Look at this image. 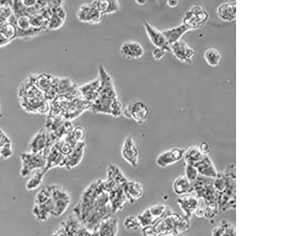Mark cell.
<instances>
[{"mask_svg":"<svg viewBox=\"0 0 295 236\" xmlns=\"http://www.w3.org/2000/svg\"><path fill=\"white\" fill-rule=\"evenodd\" d=\"M166 51L161 48H155L152 52V57L154 60L159 61L164 57Z\"/></svg>","mask_w":295,"mask_h":236,"instance_id":"ab89813d","label":"cell"},{"mask_svg":"<svg viewBox=\"0 0 295 236\" xmlns=\"http://www.w3.org/2000/svg\"><path fill=\"white\" fill-rule=\"evenodd\" d=\"M123 189L128 203L131 204L136 203L138 200L141 199L144 194L143 184L136 180H128L123 186Z\"/></svg>","mask_w":295,"mask_h":236,"instance_id":"5bb4252c","label":"cell"},{"mask_svg":"<svg viewBox=\"0 0 295 236\" xmlns=\"http://www.w3.org/2000/svg\"><path fill=\"white\" fill-rule=\"evenodd\" d=\"M148 209L150 215H151L156 224L160 220L167 216L168 214L172 212L170 208L167 205L162 203L152 205Z\"/></svg>","mask_w":295,"mask_h":236,"instance_id":"4316f807","label":"cell"},{"mask_svg":"<svg viewBox=\"0 0 295 236\" xmlns=\"http://www.w3.org/2000/svg\"><path fill=\"white\" fill-rule=\"evenodd\" d=\"M122 114L127 119H133L140 125H142L148 119L149 110L144 102L136 100L130 102Z\"/></svg>","mask_w":295,"mask_h":236,"instance_id":"5b68a950","label":"cell"},{"mask_svg":"<svg viewBox=\"0 0 295 236\" xmlns=\"http://www.w3.org/2000/svg\"><path fill=\"white\" fill-rule=\"evenodd\" d=\"M77 17L81 22L97 24L102 20L103 14L93 1L81 5L77 12Z\"/></svg>","mask_w":295,"mask_h":236,"instance_id":"52a82bcc","label":"cell"},{"mask_svg":"<svg viewBox=\"0 0 295 236\" xmlns=\"http://www.w3.org/2000/svg\"><path fill=\"white\" fill-rule=\"evenodd\" d=\"M119 2L117 1H108V5L107 10H106L105 14H110L114 13L119 10Z\"/></svg>","mask_w":295,"mask_h":236,"instance_id":"f35d334b","label":"cell"},{"mask_svg":"<svg viewBox=\"0 0 295 236\" xmlns=\"http://www.w3.org/2000/svg\"><path fill=\"white\" fill-rule=\"evenodd\" d=\"M0 32L11 42L12 40L17 39V30L15 25L13 23L8 22L5 23L0 29Z\"/></svg>","mask_w":295,"mask_h":236,"instance_id":"1f68e13d","label":"cell"},{"mask_svg":"<svg viewBox=\"0 0 295 236\" xmlns=\"http://www.w3.org/2000/svg\"><path fill=\"white\" fill-rule=\"evenodd\" d=\"M82 226L79 219L72 212L67 218L63 220L59 228L67 236H74Z\"/></svg>","mask_w":295,"mask_h":236,"instance_id":"44dd1931","label":"cell"},{"mask_svg":"<svg viewBox=\"0 0 295 236\" xmlns=\"http://www.w3.org/2000/svg\"><path fill=\"white\" fill-rule=\"evenodd\" d=\"M143 24L147 35L152 45L155 46L156 48L164 49L166 52L170 51V46L162 32L156 29L146 21H144Z\"/></svg>","mask_w":295,"mask_h":236,"instance_id":"7c38bea8","label":"cell"},{"mask_svg":"<svg viewBox=\"0 0 295 236\" xmlns=\"http://www.w3.org/2000/svg\"><path fill=\"white\" fill-rule=\"evenodd\" d=\"M53 145L50 141L48 132L46 129H41L31 139L29 147L31 153L46 155Z\"/></svg>","mask_w":295,"mask_h":236,"instance_id":"9c48e42d","label":"cell"},{"mask_svg":"<svg viewBox=\"0 0 295 236\" xmlns=\"http://www.w3.org/2000/svg\"><path fill=\"white\" fill-rule=\"evenodd\" d=\"M65 20L60 18L55 14H53L48 21V30H58L61 28L65 22Z\"/></svg>","mask_w":295,"mask_h":236,"instance_id":"e575fe53","label":"cell"},{"mask_svg":"<svg viewBox=\"0 0 295 236\" xmlns=\"http://www.w3.org/2000/svg\"><path fill=\"white\" fill-rule=\"evenodd\" d=\"M146 236H160L158 234H156L155 232H153L152 234Z\"/></svg>","mask_w":295,"mask_h":236,"instance_id":"7dc6e473","label":"cell"},{"mask_svg":"<svg viewBox=\"0 0 295 236\" xmlns=\"http://www.w3.org/2000/svg\"><path fill=\"white\" fill-rule=\"evenodd\" d=\"M74 236H92V232H90L83 226Z\"/></svg>","mask_w":295,"mask_h":236,"instance_id":"60d3db41","label":"cell"},{"mask_svg":"<svg viewBox=\"0 0 295 236\" xmlns=\"http://www.w3.org/2000/svg\"><path fill=\"white\" fill-rule=\"evenodd\" d=\"M21 161L20 175L23 177L29 176L34 171L45 169L46 157L44 154L24 153L20 154Z\"/></svg>","mask_w":295,"mask_h":236,"instance_id":"277c9868","label":"cell"},{"mask_svg":"<svg viewBox=\"0 0 295 236\" xmlns=\"http://www.w3.org/2000/svg\"><path fill=\"white\" fill-rule=\"evenodd\" d=\"M10 40L4 35V34L0 32V48L4 47V46L10 44Z\"/></svg>","mask_w":295,"mask_h":236,"instance_id":"b9f144b4","label":"cell"},{"mask_svg":"<svg viewBox=\"0 0 295 236\" xmlns=\"http://www.w3.org/2000/svg\"><path fill=\"white\" fill-rule=\"evenodd\" d=\"M170 51L173 53L174 57L181 61L189 63L194 57V49L182 40L171 45Z\"/></svg>","mask_w":295,"mask_h":236,"instance_id":"e0dca14e","label":"cell"},{"mask_svg":"<svg viewBox=\"0 0 295 236\" xmlns=\"http://www.w3.org/2000/svg\"><path fill=\"white\" fill-rule=\"evenodd\" d=\"M209 14L199 5H194L188 11L183 19V24L190 30L197 29L206 22Z\"/></svg>","mask_w":295,"mask_h":236,"instance_id":"8992f818","label":"cell"},{"mask_svg":"<svg viewBox=\"0 0 295 236\" xmlns=\"http://www.w3.org/2000/svg\"><path fill=\"white\" fill-rule=\"evenodd\" d=\"M179 3L178 1H176V0H172V1H168L167 4L170 7H177Z\"/></svg>","mask_w":295,"mask_h":236,"instance_id":"f6af8a7d","label":"cell"},{"mask_svg":"<svg viewBox=\"0 0 295 236\" xmlns=\"http://www.w3.org/2000/svg\"><path fill=\"white\" fill-rule=\"evenodd\" d=\"M190 194L179 196L177 199V204L184 213V216L190 219L199 207L200 201L199 198H198L196 195Z\"/></svg>","mask_w":295,"mask_h":236,"instance_id":"4fadbf2b","label":"cell"},{"mask_svg":"<svg viewBox=\"0 0 295 236\" xmlns=\"http://www.w3.org/2000/svg\"><path fill=\"white\" fill-rule=\"evenodd\" d=\"M136 2L137 4H138V5H144L146 4L147 1H144V0H142V1H141V0H138V1H136Z\"/></svg>","mask_w":295,"mask_h":236,"instance_id":"bcb514c9","label":"cell"},{"mask_svg":"<svg viewBox=\"0 0 295 236\" xmlns=\"http://www.w3.org/2000/svg\"><path fill=\"white\" fill-rule=\"evenodd\" d=\"M119 219L117 214H112L100 222L92 232L98 236H117Z\"/></svg>","mask_w":295,"mask_h":236,"instance_id":"30bf717a","label":"cell"},{"mask_svg":"<svg viewBox=\"0 0 295 236\" xmlns=\"http://www.w3.org/2000/svg\"><path fill=\"white\" fill-rule=\"evenodd\" d=\"M12 153L11 142L3 146L0 148V154L4 158H8L11 156Z\"/></svg>","mask_w":295,"mask_h":236,"instance_id":"74e56055","label":"cell"},{"mask_svg":"<svg viewBox=\"0 0 295 236\" xmlns=\"http://www.w3.org/2000/svg\"><path fill=\"white\" fill-rule=\"evenodd\" d=\"M52 203L51 198L46 203L40 204H34L33 208V214L37 221L44 222L47 221L52 214Z\"/></svg>","mask_w":295,"mask_h":236,"instance_id":"cb8c5ba5","label":"cell"},{"mask_svg":"<svg viewBox=\"0 0 295 236\" xmlns=\"http://www.w3.org/2000/svg\"><path fill=\"white\" fill-rule=\"evenodd\" d=\"M220 18L225 21H232L236 17V1L222 3L217 9Z\"/></svg>","mask_w":295,"mask_h":236,"instance_id":"7402d4cb","label":"cell"},{"mask_svg":"<svg viewBox=\"0 0 295 236\" xmlns=\"http://www.w3.org/2000/svg\"><path fill=\"white\" fill-rule=\"evenodd\" d=\"M189 30H190L188 28L181 24L180 26L162 31V33L164 34L169 46H170L180 40L181 37Z\"/></svg>","mask_w":295,"mask_h":236,"instance_id":"484cf974","label":"cell"},{"mask_svg":"<svg viewBox=\"0 0 295 236\" xmlns=\"http://www.w3.org/2000/svg\"><path fill=\"white\" fill-rule=\"evenodd\" d=\"M73 213L84 228L92 232L103 219L113 214L108 193L102 187L101 179L91 182L84 189Z\"/></svg>","mask_w":295,"mask_h":236,"instance_id":"6da1fadb","label":"cell"},{"mask_svg":"<svg viewBox=\"0 0 295 236\" xmlns=\"http://www.w3.org/2000/svg\"><path fill=\"white\" fill-rule=\"evenodd\" d=\"M194 167L196 168L199 175L206 178L215 179L218 176V171L208 155H204Z\"/></svg>","mask_w":295,"mask_h":236,"instance_id":"d6986e66","label":"cell"},{"mask_svg":"<svg viewBox=\"0 0 295 236\" xmlns=\"http://www.w3.org/2000/svg\"><path fill=\"white\" fill-rule=\"evenodd\" d=\"M99 88L100 80L98 77L96 79L80 86L79 91L83 99L91 104L98 97Z\"/></svg>","mask_w":295,"mask_h":236,"instance_id":"ffe728a7","label":"cell"},{"mask_svg":"<svg viewBox=\"0 0 295 236\" xmlns=\"http://www.w3.org/2000/svg\"><path fill=\"white\" fill-rule=\"evenodd\" d=\"M85 147L86 144L84 142L77 144L71 153L65 157L62 167L70 170L79 166L83 160Z\"/></svg>","mask_w":295,"mask_h":236,"instance_id":"9a60e30c","label":"cell"},{"mask_svg":"<svg viewBox=\"0 0 295 236\" xmlns=\"http://www.w3.org/2000/svg\"><path fill=\"white\" fill-rule=\"evenodd\" d=\"M124 226L127 231L130 232H136L142 228L138 217L134 215H130L125 219Z\"/></svg>","mask_w":295,"mask_h":236,"instance_id":"4dcf8cb0","label":"cell"},{"mask_svg":"<svg viewBox=\"0 0 295 236\" xmlns=\"http://www.w3.org/2000/svg\"><path fill=\"white\" fill-rule=\"evenodd\" d=\"M205 58L210 66L216 67L221 60V55L216 49L209 48L205 52Z\"/></svg>","mask_w":295,"mask_h":236,"instance_id":"f546056e","label":"cell"},{"mask_svg":"<svg viewBox=\"0 0 295 236\" xmlns=\"http://www.w3.org/2000/svg\"><path fill=\"white\" fill-rule=\"evenodd\" d=\"M212 236H236L235 227L231 223L222 220L213 230Z\"/></svg>","mask_w":295,"mask_h":236,"instance_id":"83f0119b","label":"cell"},{"mask_svg":"<svg viewBox=\"0 0 295 236\" xmlns=\"http://www.w3.org/2000/svg\"><path fill=\"white\" fill-rule=\"evenodd\" d=\"M172 190L178 196L192 193V183L185 176H179L172 183Z\"/></svg>","mask_w":295,"mask_h":236,"instance_id":"603a6c76","label":"cell"},{"mask_svg":"<svg viewBox=\"0 0 295 236\" xmlns=\"http://www.w3.org/2000/svg\"><path fill=\"white\" fill-rule=\"evenodd\" d=\"M51 198V192L49 186L44 187L40 189L36 194L35 197V201L34 203L35 204H40L46 203L49 201Z\"/></svg>","mask_w":295,"mask_h":236,"instance_id":"836d02e7","label":"cell"},{"mask_svg":"<svg viewBox=\"0 0 295 236\" xmlns=\"http://www.w3.org/2000/svg\"><path fill=\"white\" fill-rule=\"evenodd\" d=\"M219 206L218 202L216 201L206 202L205 218L212 220L218 215Z\"/></svg>","mask_w":295,"mask_h":236,"instance_id":"d6a6232c","label":"cell"},{"mask_svg":"<svg viewBox=\"0 0 295 236\" xmlns=\"http://www.w3.org/2000/svg\"><path fill=\"white\" fill-rule=\"evenodd\" d=\"M52 203V216L59 217L63 215L71 203L70 193L67 188L59 185H49Z\"/></svg>","mask_w":295,"mask_h":236,"instance_id":"3957f363","label":"cell"},{"mask_svg":"<svg viewBox=\"0 0 295 236\" xmlns=\"http://www.w3.org/2000/svg\"><path fill=\"white\" fill-rule=\"evenodd\" d=\"M180 236V235H177V236Z\"/></svg>","mask_w":295,"mask_h":236,"instance_id":"c3c4849f","label":"cell"},{"mask_svg":"<svg viewBox=\"0 0 295 236\" xmlns=\"http://www.w3.org/2000/svg\"><path fill=\"white\" fill-rule=\"evenodd\" d=\"M197 147L199 151L203 155H208L210 151H211V146H210L209 142L206 141H201Z\"/></svg>","mask_w":295,"mask_h":236,"instance_id":"8d00e7d4","label":"cell"},{"mask_svg":"<svg viewBox=\"0 0 295 236\" xmlns=\"http://www.w3.org/2000/svg\"><path fill=\"white\" fill-rule=\"evenodd\" d=\"M199 172H198L196 167L186 164V167H185V176L187 177V178L191 183L195 181L198 178V177H199Z\"/></svg>","mask_w":295,"mask_h":236,"instance_id":"d590c367","label":"cell"},{"mask_svg":"<svg viewBox=\"0 0 295 236\" xmlns=\"http://www.w3.org/2000/svg\"><path fill=\"white\" fill-rule=\"evenodd\" d=\"M7 22H8V20L6 19L4 15L2 14L1 9H0V29H1L3 25Z\"/></svg>","mask_w":295,"mask_h":236,"instance_id":"ee69618b","label":"cell"},{"mask_svg":"<svg viewBox=\"0 0 295 236\" xmlns=\"http://www.w3.org/2000/svg\"><path fill=\"white\" fill-rule=\"evenodd\" d=\"M106 174H107V178L116 185L123 187L125 183L128 181L127 177H125L123 172L120 168L114 164H109L106 169Z\"/></svg>","mask_w":295,"mask_h":236,"instance_id":"d4e9b609","label":"cell"},{"mask_svg":"<svg viewBox=\"0 0 295 236\" xmlns=\"http://www.w3.org/2000/svg\"><path fill=\"white\" fill-rule=\"evenodd\" d=\"M46 173L44 169L36 171L26 183V188L27 190L33 191L38 188L42 184L44 176Z\"/></svg>","mask_w":295,"mask_h":236,"instance_id":"f1b7e54d","label":"cell"},{"mask_svg":"<svg viewBox=\"0 0 295 236\" xmlns=\"http://www.w3.org/2000/svg\"><path fill=\"white\" fill-rule=\"evenodd\" d=\"M0 156H1V154H0Z\"/></svg>","mask_w":295,"mask_h":236,"instance_id":"681fc988","label":"cell"},{"mask_svg":"<svg viewBox=\"0 0 295 236\" xmlns=\"http://www.w3.org/2000/svg\"><path fill=\"white\" fill-rule=\"evenodd\" d=\"M122 57L128 60H137L142 58L144 49L140 43L134 41L125 42L120 48Z\"/></svg>","mask_w":295,"mask_h":236,"instance_id":"2e32d148","label":"cell"},{"mask_svg":"<svg viewBox=\"0 0 295 236\" xmlns=\"http://www.w3.org/2000/svg\"><path fill=\"white\" fill-rule=\"evenodd\" d=\"M122 157L130 166L136 169L139 165L140 151L131 136L125 138L121 150Z\"/></svg>","mask_w":295,"mask_h":236,"instance_id":"ba28073f","label":"cell"},{"mask_svg":"<svg viewBox=\"0 0 295 236\" xmlns=\"http://www.w3.org/2000/svg\"><path fill=\"white\" fill-rule=\"evenodd\" d=\"M184 149L174 147L163 152L156 158L155 163L160 168H165L178 162L184 158Z\"/></svg>","mask_w":295,"mask_h":236,"instance_id":"8fae6325","label":"cell"},{"mask_svg":"<svg viewBox=\"0 0 295 236\" xmlns=\"http://www.w3.org/2000/svg\"><path fill=\"white\" fill-rule=\"evenodd\" d=\"M108 196L113 214H117L124 210L128 200L124 193L123 187H118L113 189L109 192Z\"/></svg>","mask_w":295,"mask_h":236,"instance_id":"ac0fdd59","label":"cell"},{"mask_svg":"<svg viewBox=\"0 0 295 236\" xmlns=\"http://www.w3.org/2000/svg\"><path fill=\"white\" fill-rule=\"evenodd\" d=\"M22 4L24 7L29 8L34 7L37 4V1H30V0H26V1H21Z\"/></svg>","mask_w":295,"mask_h":236,"instance_id":"7bdbcfd3","label":"cell"},{"mask_svg":"<svg viewBox=\"0 0 295 236\" xmlns=\"http://www.w3.org/2000/svg\"><path fill=\"white\" fill-rule=\"evenodd\" d=\"M190 219L171 212L153 226L156 234L161 236H177L189 230Z\"/></svg>","mask_w":295,"mask_h":236,"instance_id":"7a4b0ae2","label":"cell"}]
</instances>
